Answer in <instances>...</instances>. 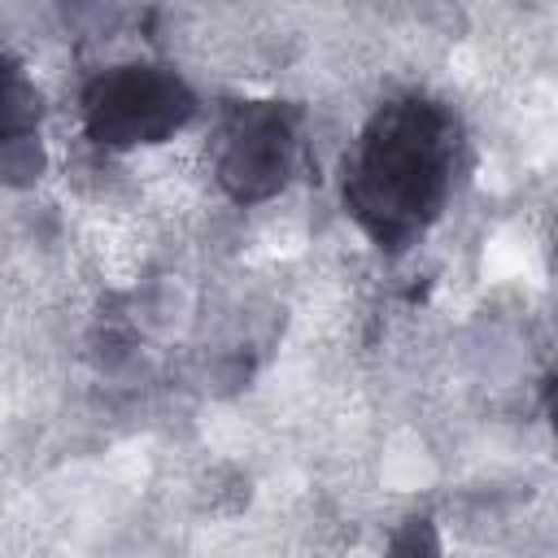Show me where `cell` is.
<instances>
[{"instance_id": "6da1fadb", "label": "cell", "mask_w": 558, "mask_h": 558, "mask_svg": "<svg viewBox=\"0 0 558 558\" xmlns=\"http://www.w3.org/2000/svg\"><path fill=\"white\" fill-rule=\"evenodd\" d=\"M453 170V113L427 96H397L371 113L344 161V205L379 248L397 253L440 218Z\"/></svg>"}, {"instance_id": "7a4b0ae2", "label": "cell", "mask_w": 558, "mask_h": 558, "mask_svg": "<svg viewBox=\"0 0 558 558\" xmlns=\"http://www.w3.org/2000/svg\"><path fill=\"white\" fill-rule=\"evenodd\" d=\"M196 113L192 87L166 65H113L83 92V131L100 148L161 144Z\"/></svg>"}, {"instance_id": "3957f363", "label": "cell", "mask_w": 558, "mask_h": 558, "mask_svg": "<svg viewBox=\"0 0 558 558\" xmlns=\"http://www.w3.org/2000/svg\"><path fill=\"white\" fill-rule=\"evenodd\" d=\"M296 170V113L275 100L231 105L214 148V174L240 205L270 201Z\"/></svg>"}, {"instance_id": "277c9868", "label": "cell", "mask_w": 558, "mask_h": 558, "mask_svg": "<svg viewBox=\"0 0 558 558\" xmlns=\"http://www.w3.org/2000/svg\"><path fill=\"white\" fill-rule=\"evenodd\" d=\"M35 126H39V92L13 65H0V174L39 170Z\"/></svg>"}]
</instances>
